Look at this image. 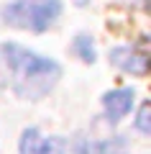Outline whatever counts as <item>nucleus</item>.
<instances>
[{
    "instance_id": "obj_1",
    "label": "nucleus",
    "mask_w": 151,
    "mask_h": 154,
    "mask_svg": "<svg viewBox=\"0 0 151 154\" xmlns=\"http://www.w3.org/2000/svg\"><path fill=\"white\" fill-rule=\"evenodd\" d=\"M0 59L11 77V88L26 100H41L62 77V67L54 59L41 57L21 44H0Z\"/></svg>"
},
{
    "instance_id": "obj_2",
    "label": "nucleus",
    "mask_w": 151,
    "mask_h": 154,
    "mask_svg": "<svg viewBox=\"0 0 151 154\" xmlns=\"http://www.w3.org/2000/svg\"><path fill=\"white\" fill-rule=\"evenodd\" d=\"M3 23L31 33H44L62 16V0H13L3 5Z\"/></svg>"
},
{
    "instance_id": "obj_3",
    "label": "nucleus",
    "mask_w": 151,
    "mask_h": 154,
    "mask_svg": "<svg viewBox=\"0 0 151 154\" xmlns=\"http://www.w3.org/2000/svg\"><path fill=\"white\" fill-rule=\"evenodd\" d=\"M108 59H110L113 67H118L125 75L146 77V72H149V57L143 51L133 49V46H115V49H110Z\"/></svg>"
},
{
    "instance_id": "obj_4",
    "label": "nucleus",
    "mask_w": 151,
    "mask_h": 154,
    "mask_svg": "<svg viewBox=\"0 0 151 154\" xmlns=\"http://www.w3.org/2000/svg\"><path fill=\"white\" fill-rule=\"evenodd\" d=\"M18 149H21V154H67L64 141L59 136H46L38 128H26L21 134Z\"/></svg>"
},
{
    "instance_id": "obj_5",
    "label": "nucleus",
    "mask_w": 151,
    "mask_h": 154,
    "mask_svg": "<svg viewBox=\"0 0 151 154\" xmlns=\"http://www.w3.org/2000/svg\"><path fill=\"white\" fill-rule=\"evenodd\" d=\"M133 100H136V93L131 88H118V90H110V93L103 95V110H105V118L110 123H118L120 118L131 113L133 108Z\"/></svg>"
},
{
    "instance_id": "obj_6",
    "label": "nucleus",
    "mask_w": 151,
    "mask_h": 154,
    "mask_svg": "<svg viewBox=\"0 0 151 154\" xmlns=\"http://www.w3.org/2000/svg\"><path fill=\"white\" fill-rule=\"evenodd\" d=\"M77 154H131L125 139H82L77 144Z\"/></svg>"
},
{
    "instance_id": "obj_7",
    "label": "nucleus",
    "mask_w": 151,
    "mask_h": 154,
    "mask_svg": "<svg viewBox=\"0 0 151 154\" xmlns=\"http://www.w3.org/2000/svg\"><path fill=\"white\" fill-rule=\"evenodd\" d=\"M74 51H77V57H80L85 64H92V62H95V44H92V38L87 36V33H77Z\"/></svg>"
},
{
    "instance_id": "obj_8",
    "label": "nucleus",
    "mask_w": 151,
    "mask_h": 154,
    "mask_svg": "<svg viewBox=\"0 0 151 154\" xmlns=\"http://www.w3.org/2000/svg\"><path fill=\"white\" fill-rule=\"evenodd\" d=\"M149 113H151L149 103H143L141 110H138V116H136V128H138L141 134H151V118H149Z\"/></svg>"
},
{
    "instance_id": "obj_9",
    "label": "nucleus",
    "mask_w": 151,
    "mask_h": 154,
    "mask_svg": "<svg viewBox=\"0 0 151 154\" xmlns=\"http://www.w3.org/2000/svg\"><path fill=\"white\" fill-rule=\"evenodd\" d=\"M128 3H136V5H141V8H146V3H149V0H128Z\"/></svg>"
},
{
    "instance_id": "obj_10",
    "label": "nucleus",
    "mask_w": 151,
    "mask_h": 154,
    "mask_svg": "<svg viewBox=\"0 0 151 154\" xmlns=\"http://www.w3.org/2000/svg\"><path fill=\"white\" fill-rule=\"evenodd\" d=\"M87 3H90V0H74V5H80V8H82V5H87Z\"/></svg>"
}]
</instances>
